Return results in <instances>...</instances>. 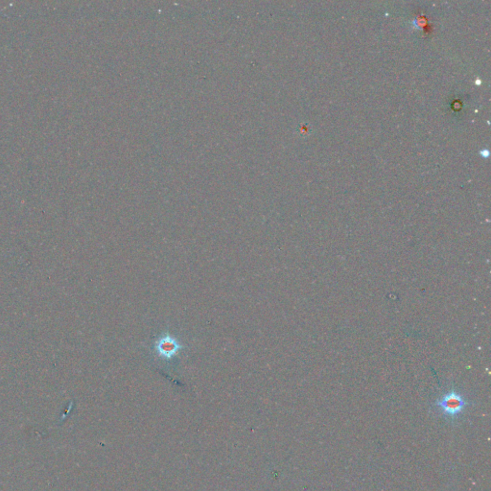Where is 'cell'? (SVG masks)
<instances>
[{
  "instance_id": "1",
  "label": "cell",
  "mask_w": 491,
  "mask_h": 491,
  "mask_svg": "<svg viewBox=\"0 0 491 491\" xmlns=\"http://www.w3.org/2000/svg\"><path fill=\"white\" fill-rule=\"evenodd\" d=\"M468 405L469 401L466 396L454 388L442 394L435 403V407L440 414L450 419L459 417L466 411Z\"/></svg>"
}]
</instances>
